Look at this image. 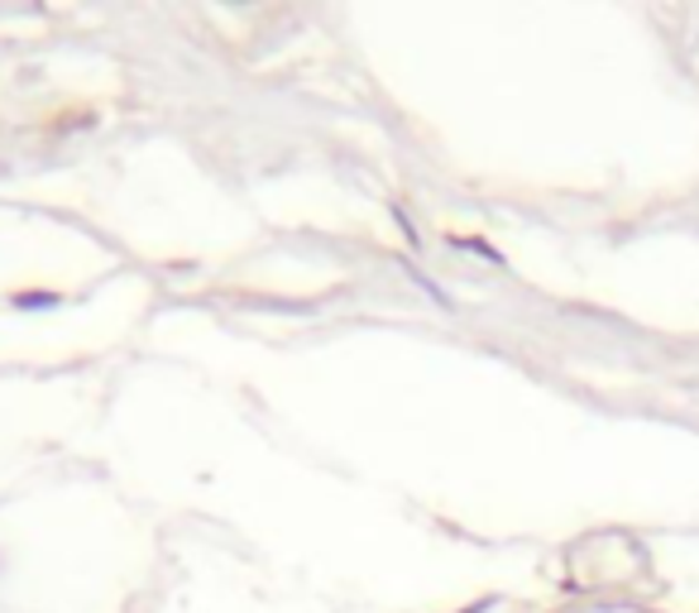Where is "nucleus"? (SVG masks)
Instances as JSON below:
<instances>
[{
  "label": "nucleus",
  "instance_id": "obj_1",
  "mask_svg": "<svg viewBox=\"0 0 699 613\" xmlns=\"http://www.w3.org/2000/svg\"><path fill=\"white\" fill-rule=\"evenodd\" d=\"M58 293H14V306H58Z\"/></svg>",
  "mask_w": 699,
  "mask_h": 613
}]
</instances>
